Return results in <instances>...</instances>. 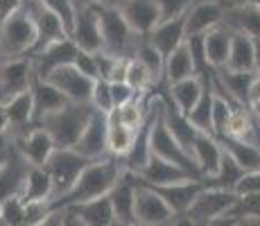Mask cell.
Returning a JSON list of instances; mask_svg holds the SVG:
<instances>
[{
  "label": "cell",
  "instance_id": "10",
  "mask_svg": "<svg viewBox=\"0 0 260 226\" xmlns=\"http://www.w3.org/2000/svg\"><path fill=\"white\" fill-rule=\"evenodd\" d=\"M156 113H158V98H154V102L149 104L147 118H145V122L138 127L136 138H134L129 152L120 158L124 170H132V172L141 174L143 168L149 163V158H152V124H154V120H156Z\"/></svg>",
  "mask_w": 260,
  "mask_h": 226
},
{
  "label": "cell",
  "instance_id": "14",
  "mask_svg": "<svg viewBox=\"0 0 260 226\" xmlns=\"http://www.w3.org/2000/svg\"><path fill=\"white\" fill-rule=\"evenodd\" d=\"M77 43L73 41V37H63L59 41L46 45L43 50L29 54L32 57V66H34V75L46 79L54 68L66 66V63H73L75 57H77Z\"/></svg>",
  "mask_w": 260,
  "mask_h": 226
},
{
  "label": "cell",
  "instance_id": "9",
  "mask_svg": "<svg viewBox=\"0 0 260 226\" xmlns=\"http://www.w3.org/2000/svg\"><path fill=\"white\" fill-rule=\"evenodd\" d=\"M46 79L52 82L71 102H91L95 79L88 77L86 73H82L75 63H66V66L54 68Z\"/></svg>",
  "mask_w": 260,
  "mask_h": 226
},
{
  "label": "cell",
  "instance_id": "33",
  "mask_svg": "<svg viewBox=\"0 0 260 226\" xmlns=\"http://www.w3.org/2000/svg\"><path fill=\"white\" fill-rule=\"evenodd\" d=\"M224 68L231 70H256V52H253V37L244 32H233L229 63Z\"/></svg>",
  "mask_w": 260,
  "mask_h": 226
},
{
  "label": "cell",
  "instance_id": "25",
  "mask_svg": "<svg viewBox=\"0 0 260 226\" xmlns=\"http://www.w3.org/2000/svg\"><path fill=\"white\" fill-rule=\"evenodd\" d=\"M16 149L32 165H46V160L50 158V154L57 149V145H54V140H52V136H50L48 129H43L41 124H37L32 132L25 134L23 138L18 140Z\"/></svg>",
  "mask_w": 260,
  "mask_h": 226
},
{
  "label": "cell",
  "instance_id": "40",
  "mask_svg": "<svg viewBox=\"0 0 260 226\" xmlns=\"http://www.w3.org/2000/svg\"><path fill=\"white\" fill-rule=\"evenodd\" d=\"M124 82L132 84L134 88L138 90V93H147L149 88L156 84V79H154V75L149 73V68L141 63L136 57H129V63H127V75H124Z\"/></svg>",
  "mask_w": 260,
  "mask_h": 226
},
{
  "label": "cell",
  "instance_id": "37",
  "mask_svg": "<svg viewBox=\"0 0 260 226\" xmlns=\"http://www.w3.org/2000/svg\"><path fill=\"white\" fill-rule=\"evenodd\" d=\"M213 95H215V88H213V82L211 84H204V93L199 98V102L192 107V111L188 113V120L194 124L197 129L206 134H213Z\"/></svg>",
  "mask_w": 260,
  "mask_h": 226
},
{
  "label": "cell",
  "instance_id": "6",
  "mask_svg": "<svg viewBox=\"0 0 260 226\" xmlns=\"http://www.w3.org/2000/svg\"><path fill=\"white\" fill-rule=\"evenodd\" d=\"M88 163H91V158L82 156L75 147H57L54 149V152L50 154V158L46 160V165H43V168L50 172V177H52L54 197L68 192Z\"/></svg>",
  "mask_w": 260,
  "mask_h": 226
},
{
  "label": "cell",
  "instance_id": "15",
  "mask_svg": "<svg viewBox=\"0 0 260 226\" xmlns=\"http://www.w3.org/2000/svg\"><path fill=\"white\" fill-rule=\"evenodd\" d=\"M73 41L77 43L79 50H88V52H100L104 48V39H102V25H100V12H98V3H91L77 12L75 18V27H73Z\"/></svg>",
  "mask_w": 260,
  "mask_h": 226
},
{
  "label": "cell",
  "instance_id": "23",
  "mask_svg": "<svg viewBox=\"0 0 260 226\" xmlns=\"http://www.w3.org/2000/svg\"><path fill=\"white\" fill-rule=\"evenodd\" d=\"M143 183H149V185H166V183H177V181H188V179H197L183 170L181 165L172 163L168 158H161L156 154H152L149 163L143 168V172L138 174Z\"/></svg>",
  "mask_w": 260,
  "mask_h": 226
},
{
  "label": "cell",
  "instance_id": "47",
  "mask_svg": "<svg viewBox=\"0 0 260 226\" xmlns=\"http://www.w3.org/2000/svg\"><path fill=\"white\" fill-rule=\"evenodd\" d=\"M236 192L240 195V197L260 192V168L258 170H247V172L240 177L238 185H236Z\"/></svg>",
  "mask_w": 260,
  "mask_h": 226
},
{
  "label": "cell",
  "instance_id": "32",
  "mask_svg": "<svg viewBox=\"0 0 260 226\" xmlns=\"http://www.w3.org/2000/svg\"><path fill=\"white\" fill-rule=\"evenodd\" d=\"M219 145H222L224 152H229L233 158L242 165L244 170H258L260 168V147L249 140H242V138H236V136H219Z\"/></svg>",
  "mask_w": 260,
  "mask_h": 226
},
{
  "label": "cell",
  "instance_id": "29",
  "mask_svg": "<svg viewBox=\"0 0 260 226\" xmlns=\"http://www.w3.org/2000/svg\"><path fill=\"white\" fill-rule=\"evenodd\" d=\"M77 208L82 224L86 226H111L116 224V213H113L111 195H102V197L88 199L82 204H73Z\"/></svg>",
  "mask_w": 260,
  "mask_h": 226
},
{
  "label": "cell",
  "instance_id": "12",
  "mask_svg": "<svg viewBox=\"0 0 260 226\" xmlns=\"http://www.w3.org/2000/svg\"><path fill=\"white\" fill-rule=\"evenodd\" d=\"M75 149L91 160H98L107 156V154H111L109 152V113H102L95 109L84 134L79 136Z\"/></svg>",
  "mask_w": 260,
  "mask_h": 226
},
{
  "label": "cell",
  "instance_id": "45",
  "mask_svg": "<svg viewBox=\"0 0 260 226\" xmlns=\"http://www.w3.org/2000/svg\"><path fill=\"white\" fill-rule=\"evenodd\" d=\"M194 0H156L158 12H161V21H168V18H177L183 16V14L190 9Z\"/></svg>",
  "mask_w": 260,
  "mask_h": 226
},
{
  "label": "cell",
  "instance_id": "22",
  "mask_svg": "<svg viewBox=\"0 0 260 226\" xmlns=\"http://www.w3.org/2000/svg\"><path fill=\"white\" fill-rule=\"evenodd\" d=\"M29 165L32 163H29L18 149H12V152L7 154V160H5V165L0 168V202L12 197V195H21Z\"/></svg>",
  "mask_w": 260,
  "mask_h": 226
},
{
  "label": "cell",
  "instance_id": "41",
  "mask_svg": "<svg viewBox=\"0 0 260 226\" xmlns=\"http://www.w3.org/2000/svg\"><path fill=\"white\" fill-rule=\"evenodd\" d=\"M0 224H9V226L25 224V202L21 195H12V197L0 202Z\"/></svg>",
  "mask_w": 260,
  "mask_h": 226
},
{
  "label": "cell",
  "instance_id": "19",
  "mask_svg": "<svg viewBox=\"0 0 260 226\" xmlns=\"http://www.w3.org/2000/svg\"><path fill=\"white\" fill-rule=\"evenodd\" d=\"M258 79V70H231V68H219L215 70V82L219 84L233 98L238 104L249 107L251 100V88Z\"/></svg>",
  "mask_w": 260,
  "mask_h": 226
},
{
  "label": "cell",
  "instance_id": "39",
  "mask_svg": "<svg viewBox=\"0 0 260 226\" xmlns=\"http://www.w3.org/2000/svg\"><path fill=\"white\" fill-rule=\"evenodd\" d=\"M132 57H136L138 61L145 63V66L149 68V73L154 75L156 84L161 82L163 77H166V57H163V54L147 41V37H143V41L138 43L136 48H134V54H132Z\"/></svg>",
  "mask_w": 260,
  "mask_h": 226
},
{
  "label": "cell",
  "instance_id": "54",
  "mask_svg": "<svg viewBox=\"0 0 260 226\" xmlns=\"http://www.w3.org/2000/svg\"><path fill=\"white\" fill-rule=\"evenodd\" d=\"M249 3H253V5H258V7H260V0H249Z\"/></svg>",
  "mask_w": 260,
  "mask_h": 226
},
{
  "label": "cell",
  "instance_id": "52",
  "mask_svg": "<svg viewBox=\"0 0 260 226\" xmlns=\"http://www.w3.org/2000/svg\"><path fill=\"white\" fill-rule=\"evenodd\" d=\"M249 109H251V113H253V115H256V118L260 120V98L251 100V102H249Z\"/></svg>",
  "mask_w": 260,
  "mask_h": 226
},
{
  "label": "cell",
  "instance_id": "16",
  "mask_svg": "<svg viewBox=\"0 0 260 226\" xmlns=\"http://www.w3.org/2000/svg\"><path fill=\"white\" fill-rule=\"evenodd\" d=\"M224 12H226V3L222 0H199L192 3L186 12V39L197 37V34H206L211 27L222 23Z\"/></svg>",
  "mask_w": 260,
  "mask_h": 226
},
{
  "label": "cell",
  "instance_id": "28",
  "mask_svg": "<svg viewBox=\"0 0 260 226\" xmlns=\"http://www.w3.org/2000/svg\"><path fill=\"white\" fill-rule=\"evenodd\" d=\"M21 197L25 204L29 202H50L54 197V183L52 177L43 165H29L25 185L21 190Z\"/></svg>",
  "mask_w": 260,
  "mask_h": 226
},
{
  "label": "cell",
  "instance_id": "51",
  "mask_svg": "<svg viewBox=\"0 0 260 226\" xmlns=\"http://www.w3.org/2000/svg\"><path fill=\"white\" fill-rule=\"evenodd\" d=\"M93 3H98V5H109V7H122L127 0H93Z\"/></svg>",
  "mask_w": 260,
  "mask_h": 226
},
{
  "label": "cell",
  "instance_id": "13",
  "mask_svg": "<svg viewBox=\"0 0 260 226\" xmlns=\"http://www.w3.org/2000/svg\"><path fill=\"white\" fill-rule=\"evenodd\" d=\"M34 77L32 57L23 54V57H14L0 66V102H7L21 90H27Z\"/></svg>",
  "mask_w": 260,
  "mask_h": 226
},
{
  "label": "cell",
  "instance_id": "17",
  "mask_svg": "<svg viewBox=\"0 0 260 226\" xmlns=\"http://www.w3.org/2000/svg\"><path fill=\"white\" fill-rule=\"evenodd\" d=\"M152 188L166 199L177 217H183V215L188 213L190 204H192L194 199H197V195L204 190V181L202 179H188V181H177V183L152 185Z\"/></svg>",
  "mask_w": 260,
  "mask_h": 226
},
{
  "label": "cell",
  "instance_id": "38",
  "mask_svg": "<svg viewBox=\"0 0 260 226\" xmlns=\"http://www.w3.org/2000/svg\"><path fill=\"white\" fill-rule=\"evenodd\" d=\"M244 219H260V192L240 197L231 206V210L219 219V224H240Z\"/></svg>",
  "mask_w": 260,
  "mask_h": 226
},
{
  "label": "cell",
  "instance_id": "53",
  "mask_svg": "<svg viewBox=\"0 0 260 226\" xmlns=\"http://www.w3.org/2000/svg\"><path fill=\"white\" fill-rule=\"evenodd\" d=\"M7 154H9V149H0V168H3L5 160H7Z\"/></svg>",
  "mask_w": 260,
  "mask_h": 226
},
{
  "label": "cell",
  "instance_id": "50",
  "mask_svg": "<svg viewBox=\"0 0 260 226\" xmlns=\"http://www.w3.org/2000/svg\"><path fill=\"white\" fill-rule=\"evenodd\" d=\"M253 52H256V70L260 73V37H253Z\"/></svg>",
  "mask_w": 260,
  "mask_h": 226
},
{
  "label": "cell",
  "instance_id": "4",
  "mask_svg": "<svg viewBox=\"0 0 260 226\" xmlns=\"http://www.w3.org/2000/svg\"><path fill=\"white\" fill-rule=\"evenodd\" d=\"M152 154L172 160V163L181 165L183 170H188L192 177L202 179V170H199L197 160L192 158V154H190L188 149L172 136V132L168 129L166 120H163V111H161V98H158L156 120H154V124H152Z\"/></svg>",
  "mask_w": 260,
  "mask_h": 226
},
{
  "label": "cell",
  "instance_id": "26",
  "mask_svg": "<svg viewBox=\"0 0 260 226\" xmlns=\"http://www.w3.org/2000/svg\"><path fill=\"white\" fill-rule=\"evenodd\" d=\"M204 37V54H206L208 63L219 70L229 63V52H231V39H233V32L226 27L224 23L215 25L211 27Z\"/></svg>",
  "mask_w": 260,
  "mask_h": 226
},
{
  "label": "cell",
  "instance_id": "1",
  "mask_svg": "<svg viewBox=\"0 0 260 226\" xmlns=\"http://www.w3.org/2000/svg\"><path fill=\"white\" fill-rule=\"evenodd\" d=\"M122 160L113 154H107V156L91 160L86 168L82 170V174L77 177V181L73 183V188L63 195H57L48 202L50 210L52 208H61V206H71V204H82L88 202V199L102 197V195H109L116 185L118 177L122 174Z\"/></svg>",
  "mask_w": 260,
  "mask_h": 226
},
{
  "label": "cell",
  "instance_id": "31",
  "mask_svg": "<svg viewBox=\"0 0 260 226\" xmlns=\"http://www.w3.org/2000/svg\"><path fill=\"white\" fill-rule=\"evenodd\" d=\"M244 172H247V170H244L229 152H224L222 160H219L217 172L208 174V177H202V181H204V185H206V188L233 190V192H236V185H238V181H240V177H242Z\"/></svg>",
  "mask_w": 260,
  "mask_h": 226
},
{
  "label": "cell",
  "instance_id": "35",
  "mask_svg": "<svg viewBox=\"0 0 260 226\" xmlns=\"http://www.w3.org/2000/svg\"><path fill=\"white\" fill-rule=\"evenodd\" d=\"M192 75H197L194 73V59H192V52H190L188 41H183L172 54L166 57V79L168 84H174L179 79L192 77Z\"/></svg>",
  "mask_w": 260,
  "mask_h": 226
},
{
  "label": "cell",
  "instance_id": "21",
  "mask_svg": "<svg viewBox=\"0 0 260 226\" xmlns=\"http://www.w3.org/2000/svg\"><path fill=\"white\" fill-rule=\"evenodd\" d=\"M147 41L163 54H172L183 41H186V14L168 21H158V25L147 34Z\"/></svg>",
  "mask_w": 260,
  "mask_h": 226
},
{
  "label": "cell",
  "instance_id": "36",
  "mask_svg": "<svg viewBox=\"0 0 260 226\" xmlns=\"http://www.w3.org/2000/svg\"><path fill=\"white\" fill-rule=\"evenodd\" d=\"M134 138H136V129L127 127L113 113H109V152L113 156L122 158L129 152V147H132Z\"/></svg>",
  "mask_w": 260,
  "mask_h": 226
},
{
  "label": "cell",
  "instance_id": "8",
  "mask_svg": "<svg viewBox=\"0 0 260 226\" xmlns=\"http://www.w3.org/2000/svg\"><path fill=\"white\" fill-rule=\"evenodd\" d=\"M177 217L174 210L168 206V202L152 188V185L143 183L138 177V188H136V224L141 226H158V224H170Z\"/></svg>",
  "mask_w": 260,
  "mask_h": 226
},
{
  "label": "cell",
  "instance_id": "3",
  "mask_svg": "<svg viewBox=\"0 0 260 226\" xmlns=\"http://www.w3.org/2000/svg\"><path fill=\"white\" fill-rule=\"evenodd\" d=\"M34 43H37V23L25 7L0 25V54L5 59L29 54Z\"/></svg>",
  "mask_w": 260,
  "mask_h": 226
},
{
  "label": "cell",
  "instance_id": "5",
  "mask_svg": "<svg viewBox=\"0 0 260 226\" xmlns=\"http://www.w3.org/2000/svg\"><path fill=\"white\" fill-rule=\"evenodd\" d=\"M240 199L238 192L233 190H219V188H206L197 195L192 204H190L188 213L183 217L190 224H215L231 210V206Z\"/></svg>",
  "mask_w": 260,
  "mask_h": 226
},
{
  "label": "cell",
  "instance_id": "49",
  "mask_svg": "<svg viewBox=\"0 0 260 226\" xmlns=\"http://www.w3.org/2000/svg\"><path fill=\"white\" fill-rule=\"evenodd\" d=\"M9 129V120H7V113H5V107L3 102H0V138H3V134Z\"/></svg>",
  "mask_w": 260,
  "mask_h": 226
},
{
  "label": "cell",
  "instance_id": "46",
  "mask_svg": "<svg viewBox=\"0 0 260 226\" xmlns=\"http://www.w3.org/2000/svg\"><path fill=\"white\" fill-rule=\"evenodd\" d=\"M75 66L82 73H86L88 77L98 79L100 77V63H98V52H88V50H77V57H75Z\"/></svg>",
  "mask_w": 260,
  "mask_h": 226
},
{
  "label": "cell",
  "instance_id": "20",
  "mask_svg": "<svg viewBox=\"0 0 260 226\" xmlns=\"http://www.w3.org/2000/svg\"><path fill=\"white\" fill-rule=\"evenodd\" d=\"M222 23L231 32H244L249 37H260V7L249 0H238V3L226 5Z\"/></svg>",
  "mask_w": 260,
  "mask_h": 226
},
{
  "label": "cell",
  "instance_id": "18",
  "mask_svg": "<svg viewBox=\"0 0 260 226\" xmlns=\"http://www.w3.org/2000/svg\"><path fill=\"white\" fill-rule=\"evenodd\" d=\"M122 16L127 18L129 27L138 34V37H147L161 21V12H158L156 0H127L120 7Z\"/></svg>",
  "mask_w": 260,
  "mask_h": 226
},
{
  "label": "cell",
  "instance_id": "44",
  "mask_svg": "<svg viewBox=\"0 0 260 226\" xmlns=\"http://www.w3.org/2000/svg\"><path fill=\"white\" fill-rule=\"evenodd\" d=\"M111 95H113V109H116V107H124V104L132 102V100L141 98L143 93H138V90L134 88L132 84L124 82V79H116V82H111Z\"/></svg>",
  "mask_w": 260,
  "mask_h": 226
},
{
  "label": "cell",
  "instance_id": "42",
  "mask_svg": "<svg viewBox=\"0 0 260 226\" xmlns=\"http://www.w3.org/2000/svg\"><path fill=\"white\" fill-rule=\"evenodd\" d=\"M41 5L46 9H50L52 14H57V16L61 18V23L66 25L68 34H73L75 18H77V9H75L73 0H41Z\"/></svg>",
  "mask_w": 260,
  "mask_h": 226
},
{
  "label": "cell",
  "instance_id": "7",
  "mask_svg": "<svg viewBox=\"0 0 260 226\" xmlns=\"http://www.w3.org/2000/svg\"><path fill=\"white\" fill-rule=\"evenodd\" d=\"M98 12H100V25H102V39H104L102 50H107L111 54H120V57H129L127 50L132 48L136 32L129 27L120 7L98 5Z\"/></svg>",
  "mask_w": 260,
  "mask_h": 226
},
{
  "label": "cell",
  "instance_id": "48",
  "mask_svg": "<svg viewBox=\"0 0 260 226\" xmlns=\"http://www.w3.org/2000/svg\"><path fill=\"white\" fill-rule=\"evenodd\" d=\"M23 3L25 0H0V25L7 21L9 16H14L16 12H21Z\"/></svg>",
  "mask_w": 260,
  "mask_h": 226
},
{
  "label": "cell",
  "instance_id": "34",
  "mask_svg": "<svg viewBox=\"0 0 260 226\" xmlns=\"http://www.w3.org/2000/svg\"><path fill=\"white\" fill-rule=\"evenodd\" d=\"M5 113H7L9 127H25V124L34 122V98H32V88L21 90L14 98H9L7 102H3Z\"/></svg>",
  "mask_w": 260,
  "mask_h": 226
},
{
  "label": "cell",
  "instance_id": "30",
  "mask_svg": "<svg viewBox=\"0 0 260 226\" xmlns=\"http://www.w3.org/2000/svg\"><path fill=\"white\" fill-rule=\"evenodd\" d=\"M204 93V79L199 75H192V77H186V79H179V82L170 84V90L168 95L172 98V102L179 107L181 113H190L192 107L199 102Z\"/></svg>",
  "mask_w": 260,
  "mask_h": 226
},
{
  "label": "cell",
  "instance_id": "43",
  "mask_svg": "<svg viewBox=\"0 0 260 226\" xmlns=\"http://www.w3.org/2000/svg\"><path fill=\"white\" fill-rule=\"evenodd\" d=\"M91 104L102 113H111L113 111V95H111V82H109V79H102V77L95 79Z\"/></svg>",
  "mask_w": 260,
  "mask_h": 226
},
{
  "label": "cell",
  "instance_id": "11",
  "mask_svg": "<svg viewBox=\"0 0 260 226\" xmlns=\"http://www.w3.org/2000/svg\"><path fill=\"white\" fill-rule=\"evenodd\" d=\"M136 188H138V174L132 170H122L118 177L111 195L113 213H116V224L134 226L136 224Z\"/></svg>",
  "mask_w": 260,
  "mask_h": 226
},
{
  "label": "cell",
  "instance_id": "2",
  "mask_svg": "<svg viewBox=\"0 0 260 226\" xmlns=\"http://www.w3.org/2000/svg\"><path fill=\"white\" fill-rule=\"evenodd\" d=\"M93 111H95V107L91 102H71L68 100L61 109L43 115L37 124L48 129L57 147H75L79 136L86 129Z\"/></svg>",
  "mask_w": 260,
  "mask_h": 226
},
{
  "label": "cell",
  "instance_id": "24",
  "mask_svg": "<svg viewBox=\"0 0 260 226\" xmlns=\"http://www.w3.org/2000/svg\"><path fill=\"white\" fill-rule=\"evenodd\" d=\"M29 88H32V98H34V122H39L43 115L57 111V109H61L68 102V98L52 82L39 77V75L32 77Z\"/></svg>",
  "mask_w": 260,
  "mask_h": 226
},
{
  "label": "cell",
  "instance_id": "27",
  "mask_svg": "<svg viewBox=\"0 0 260 226\" xmlns=\"http://www.w3.org/2000/svg\"><path fill=\"white\" fill-rule=\"evenodd\" d=\"M190 154H192V158L197 160L199 170H202V177H208V174L217 172L224 149H222L219 140L215 138L213 134L199 132L197 138H194V143H192V149H190Z\"/></svg>",
  "mask_w": 260,
  "mask_h": 226
}]
</instances>
